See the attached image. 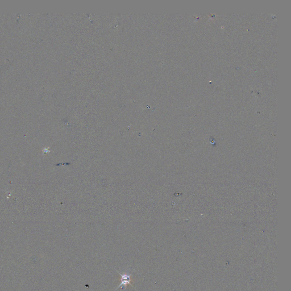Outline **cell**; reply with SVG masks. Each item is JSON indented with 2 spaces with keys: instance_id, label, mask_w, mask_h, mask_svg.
Listing matches in <instances>:
<instances>
[{
  "instance_id": "6da1fadb",
  "label": "cell",
  "mask_w": 291,
  "mask_h": 291,
  "mask_svg": "<svg viewBox=\"0 0 291 291\" xmlns=\"http://www.w3.org/2000/svg\"><path fill=\"white\" fill-rule=\"evenodd\" d=\"M118 274L120 275V284L118 287L116 288V289H118L119 288L126 287L128 285H130L133 287V285L131 284L133 281L131 274H128L126 272L123 273L118 272Z\"/></svg>"
}]
</instances>
